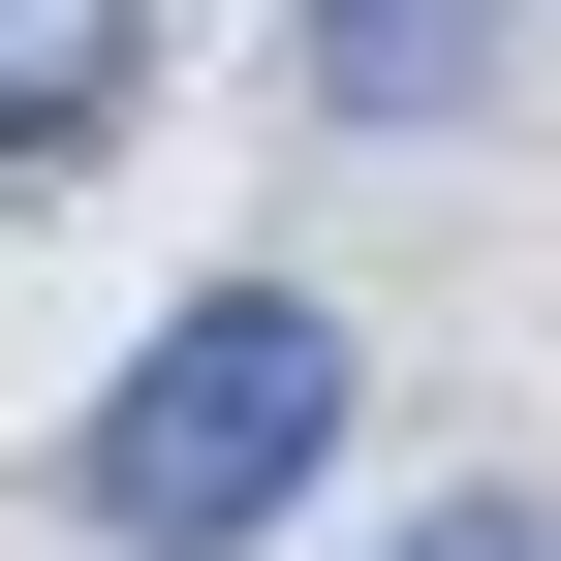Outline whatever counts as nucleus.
I'll list each match as a JSON object with an SVG mask.
<instances>
[{"label":"nucleus","mask_w":561,"mask_h":561,"mask_svg":"<svg viewBox=\"0 0 561 561\" xmlns=\"http://www.w3.org/2000/svg\"><path fill=\"white\" fill-rule=\"evenodd\" d=\"M343 405H375V375H343L312 280H187V312L94 375V437H62V530H125V561H250V530H312Z\"/></svg>","instance_id":"f257e3e1"},{"label":"nucleus","mask_w":561,"mask_h":561,"mask_svg":"<svg viewBox=\"0 0 561 561\" xmlns=\"http://www.w3.org/2000/svg\"><path fill=\"white\" fill-rule=\"evenodd\" d=\"M280 32H312L343 125H468V94H500V0H280Z\"/></svg>","instance_id":"f03ea898"},{"label":"nucleus","mask_w":561,"mask_h":561,"mask_svg":"<svg viewBox=\"0 0 561 561\" xmlns=\"http://www.w3.org/2000/svg\"><path fill=\"white\" fill-rule=\"evenodd\" d=\"M125 32H157V0H0V157H94L125 125Z\"/></svg>","instance_id":"7ed1b4c3"},{"label":"nucleus","mask_w":561,"mask_h":561,"mask_svg":"<svg viewBox=\"0 0 561 561\" xmlns=\"http://www.w3.org/2000/svg\"><path fill=\"white\" fill-rule=\"evenodd\" d=\"M405 561H561V500H437V530H405Z\"/></svg>","instance_id":"20e7f679"}]
</instances>
